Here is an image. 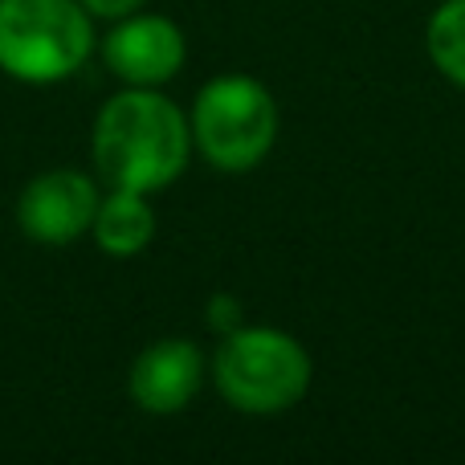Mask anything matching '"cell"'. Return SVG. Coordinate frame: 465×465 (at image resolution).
Here are the masks:
<instances>
[{
	"mask_svg": "<svg viewBox=\"0 0 465 465\" xmlns=\"http://www.w3.org/2000/svg\"><path fill=\"white\" fill-rule=\"evenodd\" d=\"M90 155L111 188L152 196L184 176L193 160V127L160 86H123L98 111Z\"/></svg>",
	"mask_w": 465,
	"mask_h": 465,
	"instance_id": "cell-1",
	"label": "cell"
},
{
	"mask_svg": "<svg viewBox=\"0 0 465 465\" xmlns=\"http://www.w3.org/2000/svg\"><path fill=\"white\" fill-rule=\"evenodd\" d=\"M209 376L229 409L245 417H278L311 392L314 360L290 331L241 322L221 335Z\"/></svg>",
	"mask_w": 465,
	"mask_h": 465,
	"instance_id": "cell-2",
	"label": "cell"
},
{
	"mask_svg": "<svg viewBox=\"0 0 465 465\" xmlns=\"http://www.w3.org/2000/svg\"><path fill=\"white\" fill-rule=\"evenodd\" d=\"M188 127H193V152L209 168L241 176L253 172L278 143V98L253 74H217L196 90Z\"/></svg>",
	"mask_w": 465,
	"mask_h": 465,
	"instance_id": "cell-3",
	"label": "cell"
},
{
	"mask_svg": "<svg viewBox=\"0 0 465 465\" xmlns=\"http://www.w3.org/2000/svg\"><path fill=\"white\" fill-rule=\"evenodd\" d=\"M94 54V16L78 0H0V70L54 86Z\"/></svg>",
	"mask_w": 465,
	"mask_h": 465,
	"instance_id": "cell-4",
	"label": "cell"
},
{
	"mask_svg": "<svg viewBox=\"0 0 465 465\" xmlns=\"http://www.w3.org/2000/svg\"><path fill=\"white\" fill-rule=\"evenodd\" d=\"M103 62L123 86H168L188 62V41L172 16L127 13L103 37Z\"/></svg>",
	"mask_w": 465,
	"mask_h": 465,
	"instance_id": "cell-5",
	"label": "cell"
},
{
	"mask_svg": "<svg viewBox=\"0 0 465 465\" xmlns=\"http://www.w3.org/2000/svg\"><path fill=\"white\" fill-rule=\"evenodd\" d=\"M98 184L78 168H54L41 172L25 184L16 201V225L37 245H74L86 237L98 213Z\"/></svg>",
	"mask_w": 465,
	"mask_h": 465,
	"instance_id": "cell-6",
	"label": "cell"
},
{
	"mask_svg": "<svg viewBox=\"0 0 465 465\" xmlns=\"http://www.w3.org/2000/svg\"><path fill=\"white\" fill-rule=\"evenodd\" d=\"M209 360L193 339H155L135 355L127 371V392L152 417H176L201 396Z\"/></svg>",
	"mask_w": 465,
	"mask_h": 465,
	"instance_id": "cell-7",
	"label": "cell"
},
{
	"mask_svg": "<svg viewBox=\"0 0 465 465\" xmlns=\"http://www.w3.org/2000/svg\"><path fill=\"white\" fill-rule=\"evenodd\" d=\"M94 245L111 257H135L152 245L155 237V209L147 193H131V188H111L98 201L94 213Z\"/></svg>",
	"mask_w": 465,
	"mask_h": 465,
	"instance_id": "cell-8",
	"label": "cell"
},
{
	"mask_svg": "<svg viewBox=\"0 0 465 465\" xmlns=\"http://www.w3.org/2000/svg\"><path fill=\"white\" fill-rule=\"evenodd\" d=\"M425 49L437 74H445L453 86L465 90V0H441L429 13Z\"/></svg>",
	"mask_w": 465,
	"mask_h": 465,
	"instance_id": "cell-9",
	"label": "cell"
},
{
	"mask_svg": "<svg viewBox=\"0 0 465 465\" xmlns=\"http://www.w3.org/2000/svg\"><path fill=\"white\" fill-rule=\"evenodd\" d=\"M204 322H209L217 335H229V331H237L241 322H245V311H241V302L232 294H213L209 306H204Z\"/></svg>",
	"mask_w": 465,
	"mask_h": 465,
	"instance_id": "cell-10",
	"label": "cell"
},
{
	"mask_svg": "<svg viewBox=\"0 0 465 465\" xmlns=\"http://www.w3.org/2000/svg\"><path fill=\"white\" fill-rule=\"evenodd\" d=\"M82 8H86L90 16H103V21H119V16L135 13V8H143L147 0H78Z\"/></svg>",
	"mask_w": 465,
	"mask_h": 465,
	"instance_id": "cell-11",
	"label": "cell"
}]
</instances>
